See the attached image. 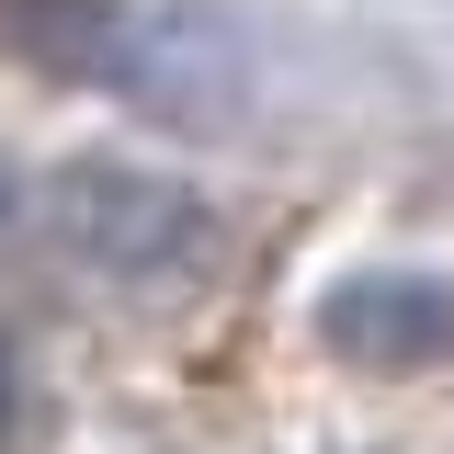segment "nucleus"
<instances>
[{
	"mask_svg": "<svg viewBox=\"0 0 454 454\" xmlns=\"http://www.w3.org/2000/svg\"><path fill=\"white\" fill-rule=\"evenodd\" d=\"M46 216L68 239V262L103 284H170V273H205V250H216V205L148 160H68L46 182Z\"/></svg>",
	"mask_w": 454,
	"mask_h": 454,
	"instance_id": "1",
	"label": "nucleus"
},
{
	"mask_svg": "<svg viewBox=\"0 0 454 454\" xmlns=\"http://www.w3.org/2000/svg\"><path fill=\"white\" fill-rule=\"evenodd\" d=\"M318 340H330L340 364H364V375H420V364H443L454 352V284L443 273H340L318 295Z\"/></svg>",
	"mask_w": 454,
	"mask_h": 454,
	"instance_id": "2",
	"label": "nucleus"
},
{
	"mask_svg": "<svg viewBox=\"0 0 454 454\" xmlns=\"http://www.w3.org/2000/svg\"><path fill=\"white\" fill-rule=\"evenodd\" d=\"M12 409H23V352H12V330H0V432H12Z\"/></svg>",
	"mask_w": 454,
	"mask_h": 454,
	"instance_id": "3",
	"label": "nucleus"
},
{
	"mask_svg": "<svg viewBox=\"0 0 454 454\" xmlns=\"http://www.w3.org/2000/svg\"><path fill=\"white\" fill-rule=\"evenodd\" d=\"M23 216V170H12V148H0V227Z\"/></svg>",
	"mask_w": 454,
	"mask_h": 454,
	"instance_id": "4",
	"label": "nucleus"
}]
</instances>
